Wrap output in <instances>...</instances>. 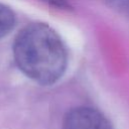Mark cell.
Wrapping results in <instances>:
<instances>
[{
    "instance_id": "277c9868",
    "label": "cell",
    "mask_w": 129,
    "mask_h": 129,
    "mask_svg": "<svg viewBox=\"0 0 129 129\" xmlns=\"http://www.w3.org/2000/svg\"><path fill=\"white\" fill-rule=\"evenodd\" d=\"M48 5L58 8V9H71V5L67 0H41Z\"/></svg>"
},
{
    "instance_id": "7a4b0ae2",
    "label": "cell",
    "mask_w": 129,
    "mask_h": 129,
    "mask_svg": "<svg viewBox=\"0 0 129 129\" xmlns=\"http://www.w3.org/2000/svg\"><path fill=\"white\" fill-rule=\"evenodd\" d=\"M62 129H113V127L99 110L81 106L73 108L66 114Z\"/></svg>"
},
{
    "instance_id": "6da1fadb",
    "label": "cell",
    "mask_w": 129,
    "mask_h": 129,
    "mask_svg": "<svg viewBox=\"0 0 129 129\" xmlns=\"http://www.w3.org/2000/svg\"><path fill=\"white\" fill-rule=\"evenodd\" d=\"M13 55L18 69L42 86L56 83L68 67V51L61 37L45 23H31L19 31Z\"/></svg>"
},
{
    "instance_id": "3957f363",
    "label": "cell",
    "mask_w": 129,
    "mask_h": 129,
    "mask_svg": "<svg viewBox=\"0 0 129 129\" xmlns=\"http://www.w3.org/2000/svg\"><path fill=\"white\" fill-rule=\"evenodd\" d=\"M16 16L13 10L0 2V38L6 36L14 27Z\"/></svg>"
}]
</instances>
